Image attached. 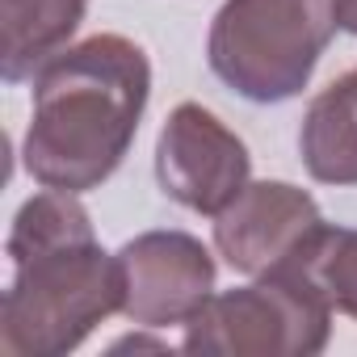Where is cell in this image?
<instances>
[{
    "mask_svg": "<svg viewBox=\"0 0 357 357\" xmlns=\"http://www.w3.org/2000/svg\"><path fill=\"white\" fill-rule=\"evenodd\" d=\"M332 307L298 265H278L248 286L211 294L185 324V353L202 357H315L328 349Z\"/></svg>",
    "mask_w": 357,
    "mask_h": 357,
    "instance_id": "4",
    "label": "cell"
},
{
    "mask_svg": "<svg viewBox=\"0 0 357 357\" xmlns=\"http://www.w3.org/2000/svg\"><path fill=\"white\" fill-rule=\"evenodd\" d=\"M298 151L319 185H357V68L311 97L298 126Z\"/></svg>",
    "mask_w": 357,
    "mask_h": 357,
    "instance_id": "9",
    "label": "cell"
},
{
    "mask_svg": "<svg viewBox=\"0 0 357 357\" xmlns=\"http://www.w3.org/2000/svg\"><path fill=\"white\" fill-rule=\"evenodd\" d=\"M13 282L0 303V349L9 357H68L97 324L122 311V269L80 206V194H34L9 231Z\"/></svg>",
    "mask_w": 357,
    "mask_h": 357,
    "instance_id": "2",
    "label": "cell"
},
{
    "mask_svg": "<svg viewBox=\"0 0 357 357\" xmlns=\"http://www.w3.org/2000/svg\"><path fill=\"white\" fill-rule=\"evenodd\" d=\"M319 227L324 215L307 190L290 181H248L240 198L215 215V248L236 273L261 278L286 265Z\"/></svg>",
    "mask_w": 357,
    "mask_h": 357,
    "instance_id": "7",
    "label": "cell"
},
{
    "mask_svg": "<svg viewBox=\"0 0 357 357\" xmlns=\"http://www.w3.org/2000/svg\"><path fill=\"white\" fill-rule=\"evenodd\" d=\"M332 13H336V30L357 34V0H332Z\"/></svg>",
    "mask_w": 357,
    "mask_h": 357,
    "instance_id": "11",
    "label": "cell"
},
{
    "mask_svg": "<svg viewBox=\"0 0 357 357\" xmlns=\"http://www.w3.org/2000/svg\"><path fill=\"white\" fill-rule=\"evenodd\" d=\"M252 176V155L236 130H227L206 105L181 101L155 143V181L160 190L194 215L215 219L240 198Z\"/></svg>",
    "mask_w": 357,
    "mask_h": 357,
    "instance_id": "5",
    "label": "cell"
},
{
    "mask_svg": "<svg viewBox=\"0 0 357 357\" xmlns=\"http://www.w3.org/2000/svg\"><path fill=\"white\" fill-rule=\"evenodd\" d=\"M151 97V63L122 34H93L34 76L22 160L43 190H101L126 160Z\"/></svg>",
    "mask_w": 357,
    "mask_h": 357,
    "instance_id": "1",
    "label": "cell"
},
{
    "mask_svg": "<svg viewBox=\"0 0 357 357\" xmlns=\"http://www.w3.org/2000/svg\"><path fill=\"white\" fill-rule=\"evenodd\" d=\"M332 34V0H223L211 22L206 59L244 101L278 105L307 89Z\"/></svg>",
    "mask_w": 357,
    "mask_h": 357,
    "instance_id": "3",
    "label": "cell"
},
{
    "mask_svg": "<svg viewBox=\"0 0 357 357\" xmlns=\"http://www.w3.org/2000/svg\"><path fill=\"white\" fill-rule=\"evenodd\" d=\"M286 265H298L319 286L332 311L357 319V231L353 227L324 223Z\"/></svg>",
    "mask_w": 357,
    "mask_h": 357,
    "instance_id": "10",
    "label": "cell"
},
{
    "mask_svg": "<svg viewBox=\"0 0 357 357\" xmlns=\"http://www.w3.org/2000/svg\"><path fill=\"white\" fill-rule=\"evenodd\" d=\"M89 0H0V76H38L80 30Z\"/></svg>",
    "mask_w": 357,
    "mask_h": 357,
    "instance_id": "8",
    "label": "cell"
},
{
    "mask_svg": "<svg viewBox=\"0 0 357 357\" xmlns=\"http://www.w3.org/2000/svg\"><path fill=\"white\" fill-rule=\"evenodd\" d=\"M122 315L139 328L190 324L215 294V257L190 231H143L118 252Z\"/></svg>",
    "mask_w": 357,
    "mask_h": 357,
    "instance_id": "6",
    "label": "cell"
}]
</instances>
